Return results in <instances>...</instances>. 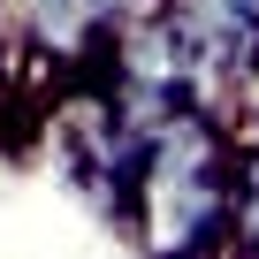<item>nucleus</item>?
Returning <instances> with one entry per match:
<instances>
[{
	"instance_id": "1",
	"label": "nucleus",
	"mask_w": 259,
	"mask_h": 259,
	"mask_svg": "<svg viewBox=\"0 0 259 259\" xmlns=\"http://www.w3.org/2000/svg\"><path fill=\"white\" fill-rule=\"evenodd\" d=\"M236 168H244V122L213 107H176L153 138L130 236L145 259H229L236 236Z\"/></svg>"
},
{
	"instance_id": "2",
	"label": "nucleus",
	"mask_w": 259,
	"mask_h": 259,
	"mask_svg": "<svg viewBox=\"0 0 259 259\" xmlns=\"http://www.w3.org/2000/svg\"><path fill=\"white\" fill-rule=\"evenodd\" d=\"M229 259H259V130H244V168H236V236Z\"/></svg>"
}]
</instances>
